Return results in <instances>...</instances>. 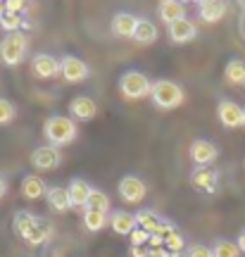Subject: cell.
Instances as JSON below:
<instances>
[{"label": "cell", "mask_w": 245, "mask_h": 257, "mask_svg": "<svg viewBox=\"0 0 245 257\" xmlns=\"http://www.w3.org/2000/svg\"><path fill=\"white\" fill-rule=\"evenodd\" d=\"M76 134H79V128H76V121L72 117L53 114L43 124V136H46L48 146H55V148L69 146V143H74Z\"/></svg>", "instance_id": "1"}, {"label": "cell", "mask_w": 245, "mask_h": 257, "mask_svg": "<svg viewBox=\"0 0 245 257\" xmlns=\"http://www.w3.org/2000/svg\"><path fill=\"white\" fill-rule=\"evenodd\" d=\"M150 98H153L155 107H160V110H174V107L183 105L186 93H183V88L179 83L169 81V79H160V81L153 83Z\"/></svg>", "instance_id": "2"}, {"label": "cell", "mask_w": 245, "mask_h": 257, "mask_svg": "<svg viewBox=\"0 0 245 257\" xmlns=\"http://www.w3.org/2000/svg\"><path fill=\"white\" fill-rule=\"evenodd\" d=\"M27 48H29V38L22 31L8 34L0 41V62L5 67H17L27 55Z\"/></svg>", "instance_id": "3"}, {"label": "cell", "mask_w": 245, "mask_h": 257, "mask_svg": "<svg viewBox=\"0 0 245 257\" xmlns=\"http://www.w3.org/2000/svg\"><path fill=\"white\" fill-rule=\"evenodd\" d=\"M150 91H153V81L143 72H127L119 79V93L127 100H141L150 95Z\"/></svg>", "instance_id": "4"}, {"label": "cell", "mask_w": 245, "mask_h": 257, "mask_svg": "<svg viewBox=\"0 0 245 257\" xmlns=\"http://www.w3.org/2000/svg\"><path fill=\"white\" fill-rule=\"evenodd\" d=\"M60 162H62V155H60V148L55 146H38L31 153V165L38 172H53L60 167Z\"/></svg>", "instance_id": "5"}, {"label": "cell", "mask_w": 245, "mask_h": 257, "mask_svg": "<svg viewBox=\"0 0 245 257\" xmlns=\"http://www.w3.org/2000/svg\"><path fill=\"white\" fill-rule=\"evenodd\" d=\"M60 64H62L60 74H62V79L67 83H81V81H86V79H88V74H91V67L83 62V60H79L76 55L62 57Z\"/></svg>", "instance_id": "6"}, {"label": "cell", "mask_w": 245, "mask_h": 257, "mask_svg": "<svg viewBox=\"0 0 245 257\" xmlns=\"http://www.w3.org/2000/svg\"><path fill=\"white\" fill-rule=\"evenodd\" d=\"M119 195H121V200L124 202L136 205V202H141L148 195V186H146L143 179L129 174V176H124V179L119 181Z\"/></svg>", "instance_id": "7"}, {"label": "cell", "mask_w": 245, "mask_h": 257, "mask_svg": "<svg viewBox=\"0 0 245 257\" xmlns=\"http://www.w3.org/2000/svg\"><path fill=\"white\" fill-rule=\"evenodd\" d=\"M217 117L226 128H238V126H243L245 124V110L240 107V105H236V102H231V100L219 102Z\"/></svg>", "instance_id": "8"}, {"label": "cell", "mask_w": 245, "mask_h": 257, "mask_svg": "<svg viewBox=\"0 0 245 257\" xmlns=\"http://www.w3.org/2000/svg\"><path fill=\"white\" fill-rule=\"evenodd\" d=\"M31 69H34V74H36L38 79H55V76H60L62 64H60L57 57L48 55V53H38L31 60Z\"/></svg>", "instance_id": "9"}, {"label": "cell", "mask_w": 245, "mask_h": 257, "mask_svg": "<svg viewBox=\"0 0 245 257\" xmlns=\"http://www.w3.org/2000/svg\"><path fill=\"white\" fill-rule=\"evenodd\" d=\"M69 114H72L74 121H91L98 114V102L88 95H76L69 102Z\"/></svg>", "instance_id": "10"}, {"label": "cell", "mask_w": 245, "mask_h": 257, "mask_svg": "<svg viewBox=\"0 0 245 257\" xmlns=\"http://www.w3.org/2000/svg\"><path fill=\"white\" fill-rule=\"evenodd\" d=\"M219 150L214 143H209V141H202V138H198V141H193L191 146V160L195 162L198 167H209L214 160H217Z\"/></svg>", "instance_id": "11"}, {"label": "cell", "mask_w": 245, "mask_h": 257, "mask_svg": "<svg viewBox=\"0 0 245 257\" xmlns=\"http://www.w3.org/2000/svg\"><path fill=\"white\" fill-rule=\"evenodd\" d=\"M167 34H169V38H172V43H191L193 38L198 36V29H195V24L193 22H188V19H179V22H174V24H169L167 27Z\"/></svg>", "instance_id": "12"}, {"label": "cell", "mask_w": 245, "mask_h": 257, "mask_svg": "<svg viewBox=\"0 0 245 257\" xmlns=\"http://www.w3.org/2000/svg\"><path fill=\"white\" fill-rule=\"evenodd\" d=\"M138 27V19L131 12H117L112 17V34L117 38H134Z\"/></svg>", "instance_id": "13"}, {"label": "cell", "mask_w": 245, "mask_h": 257, "mask_svg": "<svg viewBox=\"0 0 245 257\" xmlns=\"http://www.w3.org/2000/svg\"><path fill=\"white\" fill-rule=\"evenodd\" d=\"M217 181H219V174L214 169H209V167H198L191 176V184L195 186L198 191H205V193L217 191Z\"/></svg>", "instance_id": "14"}, {"label": "cell", "mask_w": 245, "mask_h": 257, "mask_svg": "<svg viewBox=\"0 0 245 257\" xmlns=\"http://www.w3.org/2000/svg\"><path fill=\"white\" fill-rule=\"evenodd\" d=\"M157 17L169 27V24L179 22V19H186V5L179 3V0H162L160 8H157Z\"/></svg>", "instance_id": "15"}, {"label": "cell", "mask_w": 245, "mask_h": 257, "mask_svg": "<svg viewBox=\"0 0 245 257\" xmlns=\"http://www.w3.org/2000/svg\"><path fill=\"white\" fill-rule=\"evenodd\" d=\"M109 226H112V231H114L117 236H131V231L138 226V224H136V214L124 212V210L112 212V217H109Z\"/></svg>", "instance_id": "16"}, {"label": "cell", "mask_w": 245, "mask_h": 257, "mask_svg": "<svg viewBox=\"0 0 245 257\" xmlns=\"http://www.w3.org/2000/svg\"><path fill=\"white\" fill-rule=\"evenodd\" d=\"M48 207L53 212H69L72 210V200H69V193L62 186H50L46 193Z\"/></svg>", "instance_id": "17"}, {"label": "cell", "mask_w": 245, "mask_h": 257, "mask_svg": "<svg viewBox=\"0 0 245 257\" xmlns=\"http://www.w3.org/2000/svg\"><path fill=\"white\" fill-rule=\"evenodd\" d=\"M91 184L83 181V179H72L69 186H67V193H69V200H72V207H86L88 202V195H91Z\"/></svg>", "instance_id": "18"}, {"label": "cell", "mask_w": 245, "mask_h": 257, "mask_svg": "<svg viewBox=\"0 0 245 257\" xmlns=\"http://www.w3.org/2000/svg\"><path fill=\"white\" fill-rule=\"evenodd\" d=\"M200 19L207 22V24H214L226 15V3L224 0H202L200 3Z\"/></svg>", "instance_id": "19"}, {"label": "cell", "mask_w": 245, "mask_h": 257, "mask_svg": "<svg viewBox=\"0 0 245 257\" xmlns=\"http://www.w3.org/2000/svg\"><path fill=\"white\" fill-rule=\"evenodd\" d=\"M48 193V186L46 181L36 174H29L24 176V181H22V195L27 198V200H38V198H46Z\"/></svg>", "instance_id": "20"}, {"label": "cell", "mask_w": 245, "mask_h": 257, "mask_svg": "<svg viewBox=\"0 0 245 257\" xmlns=\"http://www.w3.org/2000/svg\"><path fill=\"white\" fill-rule=\"evenodd\" d=\"M38 217L36 214H31V212H17L15 214V219H12V229H15V233H17L22 240H27L29 236H31V231H34V226H36Z\"/></svg>", "instance_id": "21"}, {"label": "cell", "mask_w": 245, "mask_h": 257, "mask_svg": "<svg viewBox=\"0 0 245 257\" xmlns=\"http://www.w3.org/2000/svg\"><path fill=\"white\" fill-rule=\"evenodd\" d=\"M157 27H155L153 22H148V19H138V27H136V34H134V43L141 48L146 46H153L155 41H157Z\"/></svg>", "instance_id": "22"}, {"label": "cell", "mask_w": 245, "mask_h": 257, "mask_svg": "<svg viewBox=\"0 0 245 257\" xmlns=\"http://www.w3.org/2000/svg\"><path fill=\"white\" fill-rule=\"evenodd\" d=\"M50 236H53V221L38 219L36 226H34V231H31V236L27 238V243L29 245H43V243L50 240Z\"/></svg>", "instance_id": "23"}, {"label": "cell", "mask_w": 245, "mask_h": 257, "mask_svg": "<svg viewBox=\"0 0 245 257\" xmlns=\"http://www.w3.org/2000/svg\"><path fill=\"white\" fill-rule=\"evenodd\" d=\"M162 217L157 214L155 210H141L136 214V224H138V229H146L148 233H155V231L162 226Z\"/></svg>", "instance_id": "24"}, {"label": "cell", "mask_w": 245, "mask_h": 257, "mask_svg": "<svg viewBox=\"0 0 245 257\" xmlns=\"http://www.w3.org/2000/svg\"><path fill=\"white\" fill-rule=\"evenodd\" d=\"M109 224V217L105 212H95V210H83V226L88 231H102Z\"/></svg>", "instance_id": "25"}, {"label": "cell", "mask_w": 245, "mask_h": 257, "mask_svg": "<svg viewBox=\"0 0 245 257\" xmlns=\"http://www.w3.org/2000/svg\"><path fill=\"white\" fill-rule=\"evenodd\" d=\"M224 79L228 83H233V86H245V62L243 60H231L226 64V69H224Z\"/></svg>", "instance_id": "26"}, {"label": "cell", "mask_w": 245, "mask_h": 257, "mask_svg": "<svg viewBox=\"0 0 245 257\" xmlns=\"http://www.w3.org/2000/svg\"><path fill=\"white\" fill-rule=\"evenodd\" d=\"M83 210H95V212H105V214H107V212H109V198L102 191L93 188L91 195H88V202H86V207H83Z\"/></svg>", "instance_id": "27"}, {"label": "cell", "mask_w": 245, "mask_h": 257, "mask_svg": "<svg viewBox=\"0 0 245 257\" xmlns=\"http://www.w3.org/2000/svg\"><path fill=\"white\" fill-rule=\"evenodd\" d=\"M212 255H214V257H238V255H240V250H238V245L233 243V240L221 238V240H217V243H214Z\"/></svg>", "instance_id": "28"}, {"label": "cell", "mask_w": 245, "mask_h": 257, "mask_svg": "<svg viewBox=\"0 0 245 257\" xmlns=\"http://www.w3.org/2000/svg\"><path fill=\"white\" fill-rule=\"evenodd\" d=\"M164 248L169 250L172 255H179V252L186 248V238H183L181 233L174 229L172 233H167V236H164Z\"/></svg>", "instance_id": "29"}, {"label": "cell", "mask_w": 245, "mask_h": 257, "mask_svg": "<svg viewBox=\"0 0 245 257\" xmlns=\"http://www.w3.org/2000/svg\"><path fill=\"white\" fill-rule=\"evenodd\" d=\"M17 117V107L12 105L10 100H5V98H0V126H5V124H10V121Z\"/></svg>", "instance_id": "30"}, {"label": "cell", "mask_w": 245, "mask_h": 257, "mask_svg": "<svg viewBox=\"0 0 245 257\" xmlns=\"http://www.w3.org/2000/svg\"><path fill=\"white\" fill-rule=\"evenodd\" d=\"M0 27L5 29L8 34H15V31H19V29H22V15H17V12H8L5 17L0 19Z\"/></svg>", "instance_id": "31"}, {"label": "cell", "mask_w": 245, "mask_h": 257, "mask_svg": "<svg viewBox=\"0 0 245 257\" xmlns=\"http://www.w3.org/2000/svg\"><path fill=\"white\" fill-rule=\"evenodd\" d=\"M129 238H131V245H146L148 240H150V233H148L146 229H134L131 231V236H129Z\"/></svg>", "instance_id": "32"}, {"label": "cell", "mask_w": 245, "mask_h": 257, "mask_svg": "<svg viewBox=\"0 0 245 257\" xmlns=\"http://www.w3.org/2000/svg\"><path fill=\"white\" fill-rule=\"evenodd\" d=\"M186 257H214V255H212V248L202 245V243H195V245H191V248H188Z\"/></svg>", "instance_id": "33"}, {"label": "cell", "mask_w": 245, "mask_h": 257, "mask_svg": "<svg viewBox=\"0 0 245 257\" xmlns=\"http://www.w3.org/2000/svg\"><path fill=\"white\" fill-rule=\"evenodd\" d=\"M27 3L29 0H5V5H8V12H24L27 10Z\"/></svg>", "instance_id": "34"}, {"label": "cell", "mask_w": 245, "mask_h": 257, "mask_svg": "<svg viewBox=\"0 0 245 257\" xmlns=\"http://www.w3.org/2000/svg\"><path fill=\"white\" fill-rule=\"evenodd\" d=\"M131 257H150V250H146L143 245H131Z\"/></svg>", "instance_id": "35"}, {"label": "cell", "mask_w": 245, "mask_h": 257, "mask_svg": "<svg viewBox=\"0 0 245 257\" xmlns=\"http://www.w3.org/2000/svg\"><path fill=\"white\" fill-rule=\"evenodd\" d=\"M150 257H179V255H172L167 248H157V250H150Z\"/></svg>", "instance_id": "36"}, {"label": "cell", "mask_w": 245, "mask_h": 257, "mask_svg": "<svg viewBox=\"0 0 245 257\" xmlns=\"http://www.w3.org/2000/svg\"><path fill=\"white\" fill-rule=\"evenodd\" d=\"M236 245H238V250L240 252H245V229L238 233V240H236Z\"/></svg>", "instance_id": "37"}, {"label": "cell", "mask_w": 245, "mask_h": 257, "mask_svg": "<svg viewBox=\"0 0 245 257\" xmlns=\"http://www.w3.org/2000/svg\"><path fill=\"white\" fill-rule=\"evenodd\" d=\"M8 193V184H5V179L0 176V200H3V195Z\"/></svg>", "instance_id": "38"}, {"label": "cell", "mask_w": 245, "mask_h": 257, "mask_svg": "<svg viewBox=\"0 0 245 257\" xmlns=\"http://www.w3.org/2000/svg\"><path fill=\"white\" fill-rule=\"evenodd\" d=\"M5 15H8V5H5V3H0V19L5 17Z\"/></svg>", "instance_id": "39"}, {"label": "cell", "mask_w": 245, "mask_h": 257, "mask_svg": "<svg viewBox=\"0 0 245 257\" xmlns=\"http://www.w3.org/2000/svg\"><path fill=\"white\" fill-rule=\"evenodd\" d=\"M179 3H188V0H179ZM195 3H200V0H195Z\"/></svg>", "instance_id": "40"}, {"label": "cell", "mask_w": 245, "mask_h": 257, "mask_svg": "<svg viewBox=\"0 0 245 257\" xmlns=\"http://www.w3.org/2000/svg\"><path fill=\"white\" fill-rule=\"evenodd\" d=\"M0 3H5V0H0Z\"/></svg>", "instance_id": "41"}, {"label": "cell", "mask_w": 245, "mask_h": 257, "mask_svg": "<svg viewBox=\"0 0 245 257\" xmlns=\"http://www.w3.org/2000/svg\"><path fill=\"white\" fill-rule=\"evenodd\" d=\"M200 3H202V0H200Z\"/></svg>", "instance_id": "42"}, {"label": "cell", "mask_w": 245, "mask_h": 257, "mask_svg": "<svg viewBox=\"0 0 245 257\" xmlns=\"http://www.w3.org/2000/svg\"><path fill=\"white\" fill-rule=\"evenodd\" d=\"M243 126H245V124H243Z\"/></svg>", "instance_id": "43"}]
</instances>
